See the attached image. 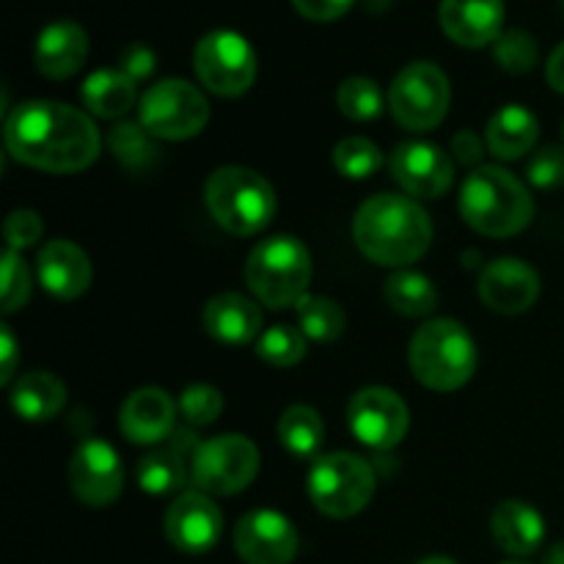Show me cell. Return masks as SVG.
Wrapping results in <instances>:
<instances>
[{
	"mask_svg": "<svg viewBox=\"0 0 564 564\" xmlns=\"http://www.w3.org/2000/svg\"><path fill=\"white\" fill-rule=\"evenodd\" d=\"M6 149L22 165L47 174H77L99 158V130L72 105L33 99L6 119Z\"/></svg>",
	"mask_w": 564,
	"mask_h": 564,
	"instance_id": "obj_1",
	"label": "cell"
},
{
	"mask_svg": "<svg viewBox=\"0 0 564 564\" xmlns=\"http://www.w3.org/2000/svg\"><path fill=\"white\" fill-rule=\"evenodd\" d=\"M352 237L369 262L405 268L427 253L433 242V220L413 198L380 193L358 207Z\"/></svg>",
	"mask_w": 564,
	"mask_h": 564,
	"instance_id": "obj_2",
	"label": "cell"
},
{
	"mask_svg": "<svg viewBox=\"0 0 564 564\" xmlns=\"http://www.w3.org/2000/svg\"><path fill=\"white\" fill-rule=\"evenodd\" d=\"M460 215L485 237H512L529 226L534 202L527 185L499 165H482L460 191Z\"/></svg>",
	"mask_w": 564,
	"mask_h": 564,
	"instance_id": "obj_3",
	"label": "cell"
},
{
	"mask_svg": "<svg viewBox=\"0 0 564 564\" xmlns=\"http://www.w3.org/2000/svg\"><path fill=\"white\" fill-rule=\"evenodd\" d=\"M408 361L422 386L433 391H457L477 372V345L457 319H430L413 334Z\"/></svg>",
	"mask_w": 564,
	"mask_h": 564,
	"instance_id": "obj_4",
	"label": "cell"
},
{
	"mask_svg": "<svg viewBox=\"0 0 564 564\" xmlns=\"http://www.w3.org/2000/svg\"><path fill=\"white\" fill-rule=\"evenodd\" d=\"M207 209L220 229L237 237H253L270 226L275 215V191L262 174L242 165L213 171L204 187Z\"/></svg>",
	"mask_w": 564,
	"mask_h": 564,
	"instance_id": "obj_5",
	"label": "cell"
},
{
	"mask_svg": "<svg viewBox=\"0 0 564 564\" xmlns=\"http://www.w3.org/2000/svg\"><path fill=\"white\" fill-rule=\"evenodd\" d=\"M246 281L262 306H297L312 281V253L292 235L270 237L248 257Z\"/></svg>",
	"mask_w": 564,
	"mask_h": 564,
	"instance_id": "obj_6",
	"label": "cell"
},
{
	"mask_svg": "<svg viewBox=\"0 0 564 564\" xmlns=\"http://www.w3.org/2000/svg\"><path fill=\"white\" fill-rule=\"evenodd\" d=\"M375 488H378V482H375L372 466L364 457L350 455V452L317 457L312 463L306 482L312 505L323 516L336 518V521H345V518L367 510Z\"/></svg>",
	"mask_w": 564,
	"mask_h": 564,
	"instance_id": "obj_7",
	"label": "cell"
},
{
	"mask_svg": "<svg viewBox=\"0 0 564 564\" xmlns=\"http://www.w3.org/2000/svg\"><path fill=\"white\" fill-rule=\"evenodd\" d=\"M259 474V449L246 435H215L191 455V482L207 496H235Z\"/></svg>",
	"mask_w": 564,
	"mask_h": 564,
	"instance_id": "obj_8",
	"label": "cell"
},
{
	"mask_svg": "<svg viewBox=\"0 0 564 564\" xmlns=\"http://www.w3.org/2000/svg\"><path fill=\"white\" fill-rule=\"evenodd\" d=\"M452 102L449 77L430 61H413L389 88L391 116L405 130L427 132L446 119Z\"/></svg>",
	"mask_w": 564,
	"mask_h": 564,
	"instance_id": "obj_9",
	"label": "cell"
},
{
	"mask_svg": "<svg viewBox=\"0 0 564 564\" xmlns=\"http://www.w3.org/2000/svg\"><path fill=\"white\" fill-rule=\"evenodd\" d=\"M141 124L152 138L187 141L209 121L204 94L187 80H160L141 97Z\"/></svg>",
	"mask_w": 564,
	"mask_h": 564,
	"instance_id": "obj_10",
	"label": "cell"
},
{
	"mask_svg": "<svg viewBox=\"0 0 564 564\" xmlns=\"http://www.w3.org/2000/svg\"><path fill=\"white\" fill-rule=\"evenodd\" d=\"M193 69L207 91L240 97L257 80V53L235 31H213L193 50Z\"/></svg>",
	"mask_w": 564,
	"mask_h": 564,
	"instance_id": "obj_11",
	"label": "cell"
},
{
	"mask_svg": "<svg viewBox=\"0 0 564 564\" xmlns=\"http://www.w3.org/2000/svg\"><path fill=\"white\" fill-rule=\"evenodd\" d=\"M347 424L364 446L389 452L405 438L411 413H408L405 400L397 391L383 389V386H369L350 400Z\"/></svg>",
	"mask_w": 564,
	"mask_h": 564,
	"instance_id": "obj_12",
	"label": "cell"
},
{
	"mask_svg": "<svg viewBox=\"0 0 564 564\" xmlns=\"http://www.w3.org/2000/svg\"><path fill=\"white\" fill-rule=\"evenodd\" d=\"M69 485L86 507H110L124 488L119 452L99 438L83 441L69 460Z\"/></svg>",
	"mask_w": 564,
	"mask_h": 564,
	"instance_id": "obj_13",
	"label": "cell"
},
{
	"mask_svg": "<svg viewBox=\"0 0 564 564\" xmlns=\"http://www.w3.org/2000/svg\"><path fill=\"white\" fill-rule=\"evenodd\" d=\"M224 516L202 490H187L165 512V538L182 554H207L218 545Z\"/></svg>",
	"mask_w": 564,
	"mask_h": 564,
	"instance_id": "obj_14",
	"label": "cell"
},
{
	"mask_svg": "<svg viewBox=\"0 0 564 564\" xmlns=\"http://www.w3.org/2000/svg\"><path fill=\"white\" fill-rule=\"evenodd\" d=\"M391 176L397 185L416 198H441L455 182V165L427 141H408L391 152Z\"/></svg>",
	"mask_w": 564,
	"mask_h": 564,
	"instance_id": "obj_15",
	"label": "cell"
},
{
	"mask_svg": "<svg viewBox=\"0 0 564 564\" xmlns=\"http://www.w3.org/2000/svg\"><path fill=\"white\" fill-rule=\"evenodd\" d=\"M235 549L246 564H290L297 554V532L275 510H253L235 529Z\"/></svg>",
	"mask_w": 564,
	"mask_h": 564,
	"instance_id": "obj_16",
	"label": "cell"
},
{
	"mask_svg": "<svg viewBox=\"0 0 564 564\" xmlns=\"http://www.w3.org/2000/svg\"><path fill=\"white\" fill-rule=\"evenodd\" d=\"M479 297L490 312L523 314L538 303L540 275L532 264L516 257L490 262L479 275Z\"/></svg>",
	"mask_w": 564,
	"mask_h": 564,
	"instance_id": "obj_17",
	"label": "cell"
},
{
	"mask_svg": "<svg viewBox=\"0 0 564 564\" xmlns=\"http://www.w3.org/2000/svg\"><path fill=\"white\" fill-rule=\"evenodd\" d=\"M441 28L460 47L496 44L505 33V0H441Z\"/></svg>",
	"mask_w": 564,
	"mask_h": 564,
	"instance_id": "obj_18",
	"label": "cell"
},
{
	"mask_svg": "<svg viewBox=\"0 0 564 564\" xmlns=\"http://www.w3.org/2000/svg\"><path fill=\"white\" fill-rule=\"evenodd\" d=\"M176 405L171 400V394H165L163 389H138L127 397V402L121 405V433L127 441L141 446L160 444V441L171 438L176 430Z\"/></svg>",
	"mask_w": 564,
	"mask_h": 564,
	"instance_id": "obj_19",
	"label": "cell"
},
{
	"mask_svg": "<svg viewBox=\"0 0 564 564\" xmlns=\"http://www.w3.org/2000/svg\"><path fill=\"white\" fill-rule=\"evenodd\" d=\"M36 279L58 301H75L91 286V259L69 240H53L39 251Z\"/></svg>",
	"mask_w": 564,
	"mask_h": 564,
	"instance_id": "obj_20",
	"label": "cell"
},
{
	"mask_svg": "<svg viewBox=\"0 0 564 564\" xmlns=\"http://www.w3.org/2000/svg\"><path fill=\"white\" fill-rule=\"evenodd\" d=\"M86 55V31L77 22L61 20L39 33L36 50H33V64H36L39 75L50 77V80H66V77L77 75L83 69Z\"/></svg>",
	"mask_w": 564,
	"mask_h": 564,
	"instance_id": "obj_21",
	"label": "cell"
},
{
	"mask_svg": "<svg viewBox=\"0 0 564 564\" xmlns=\"http://www.w3.org/2000/svg\"><path fill=\"white\" fill-rule=\"evenodd\" d=\"M204 328L215 341L229 347L248 345L262 336V308L259 301L240 292H224L204 306Z\"/></svg>",
	"mask_w": 564,
	"mask_h": 564,
	"instance_id": "obj_22",
	"label": "cell"
},
{
	"mask_svg": "<svg viewBox=\"0 0 564 564\" xmlns=\"http://www.w3.org/2000/svg\"><path fill=\"white\" fill-rule=\"evenodd\" d=\"M496 545L512 556H529L543 545L545 521L527 501H501L490 518Z\"/></svg>",
	"mask_w": 564,
	"mask_h": 564,
	"instance_id": "obj_23",
	"label": "cell"
},
{
	"mask_svg": "<svg viewBox=\"0 0 564 564\" xmlns=\"http://www.w3.org/2000/svg\"><path fill=\"white\" fill-rule=\"evenodd\" d=\"M540 135V121L532 110L523 105H505L499 113L490 119L485 141H488L490 154L499 160H521L523 154L532 152Z\"/></svg>",
	"mask_w": 564,
	"mask_h": 564,
	"instance_id": "obj_24",
	"label": "cell"
},
{
	"mask_svg": "<svg viewBox=\"0 0 564 564\" xmlns=\"http://www.w3.org/2000/svg\"><path fill=\"white\" fill-rule=\"evenodd\" d=\"M66 405V386L50 372H28L11 389V408L25 422H50Z\"/></svg>",
	"mask_w": 564,
	"mask_h": 564,
	"instance_id": "obj_25",
	"label": "cell"
},
{
	"mask_svg": "<svg viewBox=\"0 0 564 564\" xmlns=\"http://www.w3.org/2000/svg\"><path fill=\"white\" fill-rule=\"evenodd\" d=\"M83 105L99 119H119L135 105V80L121 69H99L83 83Z\"/></svg>",
	"mask_w": 564,
	"mask_h": 564,
	"instance_id": "obj_26",
	"label": "cell"
},
{
	"mask_svg": "<svg viewBox=\"0 0 564 564\" xmlns=\"http://www.w3.org/2000/svg\"><path fill=\"white\" fill-rule=\"evenodd\" d=\"M386 303L402 317H427L438 306V292L427 275L400 270L386 281Z\"/></svg>",
	"mask_w": 564,
	"mask_h": 564,
	"instance_id": "obj_27",
	"label": "cell"
},
{
	"mask_svg": "<svg viewBox=\"0 0 564 564\" xmlns=\"http://www.w3.org/2000/svg\"><path fill=\"white\" fill-rule=\"evenodd\" d=\"M279 441L290 455L314 457L325 441V424L319 413L308 405H292L281 413Z\"/></svg>",
	"mask_w": 564,
	"mask_h": 564,
	"instance_id": "obj_28",
	"label": "cell"
},
{
	"mask_svg": "<svg viewBox=\"0 0 564 564\" xmlns=\"http://www.w3.org/2000/svg\"><path fill=\"white\" fill-rule=\"evenodd\" d=\"M185 479H191V471H185V455L174 446L149 452L138 463V485L152 496L174 494L185 485Z\"/></svg>",
	"mask_w": 564,
	"mask_h": 564,
	"instance_id": "obj_29",
	"label": "cell"
},
{
	"mask_svg": "<svg viewBox=\"0 0 564 564\" xmlns=\"http://www.w3.org/2000/svg\"><path fill=\"white\" fill-rule=\"evenodd\" d=\"M297 323L306 339L314 341H336L345 330V312L336 301L323 295H306L295 306Z\"/></svg>",
	"mask_w": 564,
	"mask_h": 564,
	"instance_id": "obj_30",
	"label": "cell"
},
{
	"mask_svg": "<svg viewBox=\"0 0 564 564\" xmlns=\"http://www.w3.org/2000/svg\"><path fill=\"white\" fill-rule=\"evenodd\" d=\"M257 356L270 367H297L306 358V336L290 325H273L257 339Z\"/></svg>",
	"mask_w": 564,
	"mask_h": 564,
	"instance_id": "obj_31",
	"label": "cell"
},
{
	"mask_svg": "<svg viewBox=\"0 0 564 564\" xmlns=\"http://www.w3.org/2000/svg\"><path fill=\"white\" fill-rule=\"evenodd\" d=\"M334 165L347 180H367L383 165V154H380L378 143H372L369 138L350 135L336 143Z\"/></svg>",
	"mask_w": 564,
	"mask_h": 564,
	"instance_id": "obj_32",
	"label": "cell"
},
{
	"mask_svg": "<svg viewBox=\"0 0 564 564\" xmlns=\"http://www.w3.org/2000/svg\"><path fill=\"white\" fill-rule=\"evenodd\" d=\"M339 110L352 121H369L378 119L383 113V94H380L378 83L369 77H347L336 94Z\"/></svg>",
	"mask_w": 564,
	"mask_h": 564,
	"instance_id": "obj_33",
	"label": "cell"
},
{
	"mask_svg": "<svg viewBox=\"0 0 564 564\" xmlns=\"http://www.w3.org/2000/svg\"><path fill=\"white\" fill-rule=\"evenodd\" d=\"M494 55L496 64L505 72H510V75H527L538 64L540 50L532 33L521 31V28H510V31H505L496 39Z\"/></svg>",
	"mask_w": 564,
	"mask_h": 564,
	"instance_id": "obj_34",
	"label": "cell"
},
{
	"mask_svg": "<svg viewBox=\"0 0 564 564\" xmlns=\"http://www.w3.org/2000/svg\"><path fill=\"white\" fill-rule=\"evenodd\" d=\"M180 413L191 427H207V424L218 422V416L224 413V397L215 386L193 383L182 391Z\"/></svg>",
	"mask_w": 564,
	"mask_h": 564,
	"instance_id": "obj_35",
	"label": "cell"
},
{
	"mask_svg": "<svg viewBox=\"0 0 564 564\" xmlns=\"http://www.w3.org/2000/svg\"><path fill=\"white\" fill-rule=\"evenodd\" d=\"M147 135L149 132L143 130V124H119L110 138V147L121 163L130 165V169H143L147 163H152V152H158Z\"/></svg>",
	"mask_w": 564,
	"mask_h": 564,
	"instance_id": "obj_36",
	"label": "cell"
},
{
	"mask_svg": "<svg viewBox=\"0 0 564 564\" xmlns=\"http://www.w3.org/2000/svg\"><path fill=\"white\" fill-rule=\"evenodd\" d=\"M31 270L11 248L3 253V312H20L31 297Z\"/></svg>",
	"mask_w": 564,
	"mask_h": 564,
	"instance_id": "obj_37",
	"label": "cell"
},
{
	"mask_svg": "<svg viewBox=\"0 0 564 564\" xmlns=\"http://www.w3.org/2000/svg\"><path fill=\"white\" fill-rule=\"evenodd\" d=\"M527 176L534 187L540 191H551L564 182V149L562 147H545L532 154L527 165Z\"/></svg>",
	"mask_w": 564,
	"mask_h": 564,
	"instance_id": "obj_38",
	"label": "cell"
},
{
	"mask_svg": "<svg viewBox=\"0 0 564 564\" xmlns=\"http://www.w3.org/2000/svg\"><path fill=\"white\" fill-rule=\"evenodd\" d=\"M44 235V224L33 209H14L6 218V246L11 251H25V248L36 246Z\"/></svg>",
	"mask_w": 564,
	"mask_h": 564,
	"instance_id": "obj_39",
	"label": "cell"
},
{
	"mask_svg": "<svg viewBox=\"0 0 564 564\" xmlns=\"http://www.w3.org/2000/svg\"><path fill=\"white\" fill-rule=\"evenodd\" d=\"M356 0H292V6L297 9V14L306 17L312 22H330L339 20L350 11V6Z\"/></svg>",
	"mask_w": 564,
	"mask_h": 564,
	"instance_id": "obj_40",
	"label": "cell"
},
{
	"mask_svg": "<svg viewBox=\"0 0 564 564\" xmlns=\"http://www.w3.org/2000/svg\"><path fill=\"white\" fill-rule=\"evenodd\" d=\"M154 66H158V58H154L152 50L143 47V44H132V47H127L124 53H121V72H127L135 83L147 80L154 72Z\"/></svg>",
	"mask_w": 564,
	"mask_h": 564,
	"instance_id": "obj_41",
	"label": "cell"
},
{
	"mask_svg": "<svg viewBox=\"0 0 564 564\" xmlns=\"http://www.w3.org/2000/svg\"><path fill=\"white\" fill-rule=\"evenodd\" d=\"M452 152H455V158L460 160V163H466V165L479 163V160H482V152H485L482 138L471 130L457 132V135L452 138Z\"/></svg>",
	"mask_w": 564,
	"mask_h": 564,
	"instance_id": "obj_42",
	"label": "cell"
},
{
	"mask_svg": "<svg viewBox=\"0 0 564 564\" xmlns=\"http://www.w3.org/2000/svg\"><path fill=\"white\" fill-rule=\"evenodd\" d=\"M17 369V339L9 325H0V383L9 386Z\"/></svg>",
	"mask_w": 564,
	"mask_h": 564,
	"instance_id": "obj_43",
	"label": "cell"
},
{
	"mask_svg": "<svg viewBox=\"0 0 564 564\" xmlns=\"http://www.w3.org/2000/svg\"><path fill=\"white\" fill-rule=\"evenodd\" d=\"M545 80L554 91L564 94V42L551 53L549 64H545Z\"/></svg>",
	"mask_w": 564,
	"mask_h": 564,
	"instance_id": "obj_44",
	"label": "cell"
},
{
	"mask_svg": "<svg viewBox=\"0 0 564 564\" xmlns=\"http://www.w3.org/2000/svg\"><path fill=\"white\" fill-rule=\"evenodd\" d=\"M543 564H564V543H556L554 549H551L549 554H545Z\"/></svg>",
	"mask_w": 564,
	"mask_h": 564,
	"instance_id": "obj_45",
	"label": "cell"
},
{
	"mask_svg": "<svg viewBox=\"0 0 564 564\" xmlns=\"http://www.w3.org/2000/svg\"><path fill=\"white\" fill-rule=\"evenodd\" d=\"M419 564H457V562L449 560V556H427V560H422Z\"/></svg>",
	"mask_w": 564,
	"mask_h": 564,
	"instance_id": "obj_46",
	"label": "cell"
},
{
	"mask_svg": "<svg viewBox=\"0 0 564 564\" xmlns=\"http://www.w3.org/2000/svg\"><path fill=\"white\" fill-rule=\"evenodd\" d=\"M501 564H529V562H501Z\"/></svg>",
	"mask_w": 564,
	"mask_h": 564,
	"instance_id": "obj_47",
	"label": "cell"
},
{
	"mask_svg": "<svg viewBox=\"0 0 564 564\" xmlns=\"http://www.w3.org/2000/svg\"><path fill=\"white\" fill-rule=\"evenodd\" d=\"M562 14H564V0H562Z\"/></svg>",
	"mask_w": 564,
	"mask_h": 564,
	"instance_id": "obj_48",
	"label": "cell"
}]
</instances>
